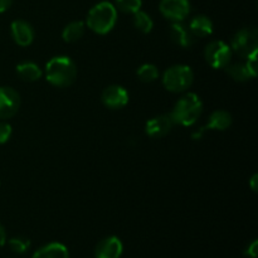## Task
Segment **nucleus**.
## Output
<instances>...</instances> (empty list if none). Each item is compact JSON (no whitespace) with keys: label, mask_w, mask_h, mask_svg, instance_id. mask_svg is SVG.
<instances>
[{"label":"nucleus","mask_w":258,"mask_h":258,"mask_svg":"<svg viewBox=\"0 0 258 258\" xmlns=\"http://www.w3.org/2000/svg\"><path fill=\"white\" fill-rule=\"evenodd\" d=\"M10 33H12L13 40L20 47H28L34 40V29L25 20H14L10 25Z\"/></svg>","instance_id":"11"},{"label":"nucleus","mask_w":258,"mask_h":258,"mask_svg":"<svg viewBox=\"0 0 258 258\" xmlns=\"http://www.w3.org/2000/svg\"><path fill=\"white\" fill-rule=\"evenodd\" d=\"M189 29L194 37L204 38L213 33V23L206 15H196L189 23Z\"/></svg>","instance_id":"16"},{"label":"nucleus","mask_w":258,"mask_h":258,"mask_svg":"<svg viewBox=\"0 0 258 258\" xmlns=\"http://www.w3.org/2000/svg\"><path fill=\"white\" fill-rule=\"evenodd\" d=\"M12 3L13 0H0V13L7 12L10 8V5H12Z\"/></svg>","instance_id":"27"},{"label":"nucleus","mask_w":258,"mask_h":258,"mask_svg":"<svg viewBox=\"0 0 258 258\" xmlns=\"http://www.w3.org/2000/svg\"><path fill=\"white\" fill-rule=\"evenodd\" d=\"M232 54L233 52H232L231 47L223 40H213L204 49L206 60L212 68H216V70L228 66L231 63Z\"/></svg>","instance_id":"6"},{"label":"nucleus","mask_w":258,"mask_h":258,"mask_svg":"<svg viewBox=\"0 0 258 258\" xmlns=\"http://www.w3.org/2000/svg\"><path fill=\"white\" fill-rule=\"evenodd\" d=\"M159 9L164 18L171 22H184L190 13L189 0H161Z\"/></svg>","instance_id":"7"},{"label":"nucleus","mask_w":258,"mask_h":258,"mask_svg":"<svg viewBox=\"0 0 258 258\" xmlns=\"http://www.w3.org/2000/svg\"><path fill=\"white\" fill-rule=\"evenodd\" d=\"M77 77V67L67 55H57L45 64V80L52 86L64 88L72 85Z\"/></svg>","instance_id":"1"},{"label":"nucleus","mask_w":258,"mask_h":258,"mask_svg":"<svg viewBox=\"0 0 258 258\" xmlns=\"http://www.w3.org/2000/svg\"><path fill=\"white\" fill-rule=\"evenodd\" d=\"M117 22V10L110 2H101L91 8L86 24L96 34L105 35L113 29Z\"/></svg>","instance_id":"2"},{"label":"nucleus","mask_w":258,"mask_h":258,"mask_svg":"<svg viewBox=\"0 0 258 258\" xmlns=\"http://www.w3.org/2000/svg\"><path fill=\"white\" fill-rule=\"evenodd\" d=\"M12 133V126L8 122H5V121H0V145L9 141Z\"/></svg>","instance_id":"25"},{"label":"nucleus","mask_w":258,"mask_h":258,"mask_svg":"<svg viewBox=\"0 0 258 258\" xmlns=\"http://www.w3.org/2000/svg\"><path fill=\"white\" fill-rule=\"evenodd\" d=\"M32 258H70V253L64 244L52 242L40 247Z\"/></svg>","instance_id":"15"},{"label":"nucleus","mask_w":258,"mask_h":258,"mask_svg":"<svg viewBox=\"0 0 258 258\" xmlns=\"http://www.w3.org/2000/svg\"><path fill=\"white\" fill-rule=\"evenodd\" d=\"M257 53L258 50H256V52H253L252 54H249L248 57L246 58L247 62L244 63L247 67V70L249 71V73H251L252 78H254L257 76L258 73V60H257Z\"/></svg>","instance_id":"24"},{"label":"nucleus","mask_w":258,"mask_h":258,"mask_svg":"<svg viewBox=\"0 0 258 258\" xmlns=\"http://www.w3.org/2000/svg\"><path fill=\"white\" fill-rule=\"evenodd\" d=\"M86 30L85 23L81 20L71 22L64 27L62 32V38L66 43H75L83 37Z\"/></svg>","instance_id":"18"},{"label":"nucleus","mask_w":258,"mask_h":258,"mask_svg":"<svg viewBox=\"0 0 258 258\" xmlns=\"http://www.w3.org/2000/svg\"><path fill=\"white\" fill-rule=\"evenodd\" d=\"M8 246L14 253H24L25 251L29 249L30 241L28 238H24V237H14V238L9 239Z\"/></svg>","instance_id":"22"},{"label":"nucleus","mask_w":258,"mask_h":258,"mask_svg":"<svg viewBox=\"0 0 258 258\" xmlns=\"http://www.w3.org/2000/svg\"><path fill=\"white\" fill-rule=\"evenodd\" d=\"M115 2L117 9H120L123 13H128V14L139 12L141 9V5H143L141 0H115Z\"/></svg>","instance_id":"23"},{"label":"nucleus","mask_w":258,"mask_h":258,"mask_svg":"<svg viewBox=\"0 0 258 258\" xmlns=\"http://www.w3.org/2000/svg\"><path fill=\"white\" fill-rule=\"evenodd\" d=\"M194 81V73L189 66L176 64L164 72L163 85L165 90L174 93H180L188 90Z\"/></svg>","instance_id":"4"},{"label":"nucleus","mask_w":258,"mask_h":258,"mask_svg":"<svg viewBox=\"0 0 258 258\" xmlns=\"http://www.w3.org/2000/svg\"><path fill=\"white\" fill-rule=\"evenodd\" d=\"M123 246L120 238L115 236L103 238L96 246L95 258H120L122 254Z\"/></svg>","instance_id":"12"},{"label":"nucleus","mask_w":258,"mask_h":258,"mask_svg":"<svg viewBox=\"0 0 258 258\" xmlns=\"http://www.w3.org/2000/svg\"><path fill=\"white\" fill-rule=\"evenodd\" d=\"M171 40L183 48H190L196 42V37L184 22H174L169 30Z\"/></svg>","instance_id":"13"},{"label":"nucleus","mask_w":258,"mask_h":258,"mask_svg":"<svg viewBox=\"0 0 258 258\" xmlns=\"http://www.w3.org/2000/svg\"><path fill=\"white\" fill-rule=\"evenodd\" d=\"M174 122L171 120L170 113L169 115H160L151 118L146 122L145 133L151 139H160L168 135L173 128Z\"/></svg>","instance_id":"10"},{"label":"nucleus","mask_w":258,"mask_h":258,"mask_svg":"<svg viewBox=\"0 0 258 258\" xmlns=\"http://www.w3.org/2000/svg\"><path fill=\"white\" fill-rule=\"evenodd\" d=\"M203 112V103L198 95L189 92L184 95L174 106L170 116L174 125L189 127L198 121Z\"/></svg>","instance_id":"3"},{"label":"nucleus","mask_w":258,"mask_h":258,"mask_svg":"<svg viewBox=\"0 0 258 258\" xmlns=\"http://www.w3.org/2000/svg\"><path fill=\"white\" fill-rule=\"evenodd\" d=\"M232 115L229 112L224 110H217L214 112L211 113L208 118V122L204 127H202V130H218V131H224L228 127H231L232 125Z\"/></svg>","instance_id":"14"},{"label":"nucleus","mask_w":258,"mask_h":258,"mask_svg":"<svg viewBox=\"0 0 258 258\" xmlns=\"http://www.w3.org/2000/svg\"><path fill=\"white\" fill-rule=\"evenodd\" d=\"M249 186H251L252 190L257 191V189H258V175L257 174H253V176L251 178V180H249Z\"/></svg>","instance_id":"28"},{"label":"nucleus","mask_w":258,"mask_h":258,"mask_svg":"<svg viewBox=\"0 0 258 258\" xmlns=\"http://www.w3.org/2000/svg\"><path fill=\"white\" fill-rule=\"evenodd\" d=\"M224 68H226V72L237 82H246L252 78L244 63H233V64L226 66Z\"/></svg>","instance_id":"20"},{"label":"nucleus","mask_w":258,"mask_h":258,"mask_svg":"<svg viewBox=\"0 0 258 258\" xmlns=\"http://www.w3.org/2000/svg\"><path fill=\"white\" fill-rule=\"evenodd\" d=\"M17 75L20 80L27 82H35L42 78V70L39 66L33 62H22L17 66Z\"/></svg>","instance_id":"17"},{"label":"nucleus","mask_w":258,"mask_h":258,"mask_svg":"<svg viewBox=\"0 0 258 258\" xmlns=\"http://www.w3.org/2000/svg\"><path fill=\"white\" fill-rule=\"evenodd\" d=\"M133 15H134L133 18L134 25H135V28L139 30V32L144 33V34H148V33H150L151 30H153L154 22L148 13L139 10V12L134 13Z\"/></svg>","instance_id":"19"},{"label":"nucleus","mask_w":258,"mask_h":258,"mask_svg":"<svg viewBox=\"0 0 258 258\" xmlns=\"http://www.w3.org/2000/svg\"><path fill=\"white\" fill-rule=\"evenodd\" d=\"M20 107V96L13 87H0V120L17 115Z\"/></svg>","instance_id":"8"},{"label":"nucleus","mask_w":258,"mask_h":258,"mask_svg":"<svg viewBox=\"0 0 258 258\" xmlns=\"http://www.w3.org/2000/svg\"><path fill=\"white\" fill-rule=\"evenodd\" d=\"M136 75H138L139 80H140L141 82L150 83L159 78V70L156 66L151 64V63H145V64L139 67Z\"/></svg>","instance_id":"21"},{"label":"nucleus","mask_w":258,"mask_h":258,"mask_svg":"<svg viewBox=\"0 0 258 258\" xmlns=\"http://www.w3.org/2000/svg\"><path fill=\"white\" fill-rule=\"evenodd\" d=\"M257 251H258V241L257 239H254V241L252 242L251 244H248V247H247L246 254L251 258H257Z\"/></svg>","instance_id":"26"},{"label":"nucleus","mask_w":258,"mask_h":258,"mask_svg":"<svg viewBox=\"0 0 258 258\" xmlns=\"http://www.w3.org/2000/svg\"><path fill=\"white\" fill-rule=\"evenodd\" d=\"M101 100L102 103L107 108L111 110H120V108L125 107L128 102V92L118 85L108 86L103 90L102 95H101Z\"/></svg>","instance_id":"9"},{"label":"nucleus","mask_w":258,"mask_h":258,"mask_svg":"<svg viewBox=\"0 0 258 258\" xmlns=\"http://www.w3.org/2000/svg\"><path fill=\"white\" fill-rule=\"evenodd\" d=\"M231 49L239 57L247 58L258 50V33L253 28H243L233 35L231 40Z\"/></svg>","instance_id":"5"},{"label":"nucleus","mask_w":258,"mask_h":258,"mask_svg":"<svg viewBox=\"0 0 258 258\" xmlns=\"http://www.w3.org/2000/svg\"><path fill=\"white\" fill-rule=\"evenodd\" d=\"M5 242H7V232L3 224H0V247L4 246Z\"/></svg>","instance_id":"29"}]
</instances>
